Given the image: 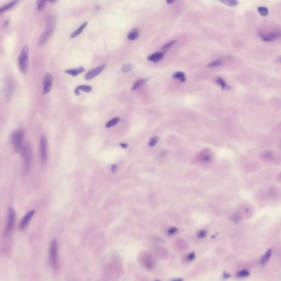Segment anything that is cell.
<instances>
[{
	"label": "cell",
	"instance_id": "obj_1",
	"mask_svg": "<svg viewBox=\"0 0 281 281\" xmlns=\"http://www.w3.org/2000/svg\"><path fill=\"white\" fill-rule=\"evenodd\" d=\"M11 142L14 150L20 156H22L26 147L24 142V132L22 129L18 128L12 132Z\"/></svg>",
	"mask_w": 281,
	"mask_h": 281
},
{
	"label": "cell",
	"instance_id": "obj_2",
	"mask_svg": "<svg viewBox=\"0 0 281 281\" xmlns=\"http://www.w3.org/2000/svg\"><path fill=\"white\" fill-rule=\"evenodd\" d=\"M29 47L25 46L23 47L19 56L18 57V66L20 72L23 74H26L28 72L29 65Z\"/></svg>",
	"mask_w": 281,
	"mask_h": 281
},
{
	"label": "cell",
	"instance_id": "obj_3",
	"mask_svg": "<svg viewBox=\"0 0 281 281\" xmlns=\"http://www.w3.org/2000/svg\"><path fill=\"white\" fill-rule=\"evenodd\" d=\"M23 159V172L25 174L29 172L30 170V167L31 166L32 163V159H33V153H32V148L31 145L29 143L26 144L25 149L24 152L22 156Z\"/></svg>",
	"mask_w": 281,
	"mask_h": 281
},
{
	"label": "cell",
	"instance_id": "obj_4",
	"mask_svg": "<svg viewBox=\"0 0 281 281\" xmlns=\"http://www.w3.org/2000/svg\"><path fill=\"white\" fill-rule=\"evenodd\" d=\"M39 154L41 162L45 164L47 160V141L45 135H42L40 139Z\"/></svg>",
	"mask_w": 281,
	"mask_h": 281
},
{
	"label": "cell",
	"instance_id": "obj_5",
	"mask_svg": "<svg viewBox=\"0 0 281 281\" xmlns=\"http://www.w3.org/2000/svg\"><path fill=\"white\" fill-rule=\"evenodd\" d=\"M50 259L52 267L56 269L58 263V245L55 239L51 243L50 247Z\"/></svg>",
	"mask_w": 281,
	"mask_h": 281
},
{
	"label": "cell",
	"instance_id": "obj_6",
	"mask_svg": "<svg viewBox=\"0 0 281 281\" xmlns=\"http://www.w3.org/2000/svg\"><path fill=\"white\" fill-rule=\"evenodd\" d=\"M15 221H16L15 212L13 209H10L9 210L7 225H6V229L5 231V234L6 236H9V234L11 233L14 227Z\"/></svg>",
	"mask_w": 281,
	"mask_h": 281
},
{
	"label": "cell",
	"instance_id": "obj_7",
	"mask_svg": "<svg viewBox=\"0 0 281 281\" xmlns=\"http://www.w3.org/2000/svg\"><path fill=\"white\" fill-rule=\"evenodd\" d=\"M106 67V64H102L90 70L85 75V79L86 80H91L94 79L103 72Z\"/></svg>",
	"mask_w": 281,
	"mask_h": 281
},
{
	"label": "cell",
	"instance_id": "obj_8",
	"mask_svg": "<svg viewBox=\"0 0 281 281\" xmlns=\"http://www.w3.org/2000/svg\"><path fill=\"white\" fill-rule=\"evenodd\" d=\"M14 85L13 83V80L9 77H7L6 79L5 85V96L6 100L9 101L11 99L13 92Z\"/></svg>",
	"mask_w": 281,
	"mask_h": 281
},
{
	"label": "cell",
	"instance_id": "obj_9",
	"mask_svg": "<svg viewBox=\"0 0 281 281\" xmlns=\"http://www.w3.org/2000/svg\"><path fill=\"white\" fill-rule=\"evenodd\" d=\"M53 78L50 73L46 74L44 79V94L50 92L53 86Z\"/></svg>",
	"mask_w": 281,
	"mask_h": 281
},
{
	"label": "cell",
	"instance_id": "obj_10",
	"mask_svg": "<svg viewBox=\"0 0 281 281\" xmlns=\"http://www.w3.org/2000/svg\"><path fill=\"white\" fill-rule=\"evenodd\" d=\"M262 40L264 42H271L276 40L279 39L281 37V33L278 31L270 33L266 35H262Z\"/></svg>",
	"mask_w": 281,
	"mask_h": 281
},
{
	"label": "cell",
	"instance_id": "obj_11",
	"mask_svg": "<svg viewBox=\"0 0 281 281\" xmlns=\"http://www.w3.org/2000/svg\"><path fill=\"white\" fill-rule=\"evenodd\" d=\"M34 214H35V211L31 210V211L28 212V213L23 217L19 224V228L21 230L25 229V227L28 225L29 223L30 222L31 218L33 216Z\"/></svg>",
	"mask_w": 281,
	"mask_h": 281
},
{
	"label": "cell",
	"instance_id": "obj_12",
	"mask_svg": "<svg viewBox=\"0 0 281 281\" xmlns=\"http://www.w3.org/2000/svg\"><path fill=\"white\" fill-rule=\"evenodd\" d=\"M164 56V52H156V53L148 56L147 57V59L149 61H152L154 63H157L158 61H160L163 58Z\"/></svg>",
	"mask_w": 281,
	"mask_h": 281
},
{
	"label": "cell",
	"instance_id": "obj_13",
	"mask_svg": "<svg viewBox=\"0 0 281 281\" xmlns=\"http://www.w3.org/2000/svg\"><path fill=\"white\" fill-rule=\"evenodd\" d=\"M85 68L83 67H80L76 68H74V69H70L66 70L65 71V72L68 74L72 75L74 77L77 76L79 74H81L82 72H85Z\"/></svg>",
	"mask_w": 281,
	"mask_h": 281
},
{
	"label": "cell",
	"instance_id": "obj_14",
	"mask_svg": "<svg viewBox=\"0 0 281 281\" xmlns=\"http://www.w3.org/2000/svg\"><path fill=\"white\" fill-rule=\"evenodd\" d=\"M19 0H12L10 2L6 4V5L3 6V7L0 8V14L3 13V12L9 11V9H12L14 7V6L18 3Z\"/></svg>",
	"mask_w": 281,
	"mask_h": 281
},
{
	"label": "cell",
	"instance_id": "obj_15",
	"mask_svg": "<svg viewBox=\"0 0 281 281\" xmlns=\"http://www.w3.org/2000/svg\"><path fill=\"white\" fill-rule=\"evenodd\" d=\"M215 81L216 84H218L223 90H225V91H228L231 90V87L230 86L228 85L227 84L225 81L223 79V78L220 77H217L215 79Z\"/></svg>",
	"mask_w": 281,
	"mask_h": 281
},
{
	"label": "cell",
	"instance_id": "obj_16",
	"mask_svg": "<svg viewBox=\"0 0 281 281\" xmlns=\"http://www.w3.org/2000/svg\"><path fill=\"white\" fill-rule=\"evenodd\" d=\"M54 27H55V24H54V21L52 19H50L48 20L47 24V28L45 31L48 34L49 36H51L52 33H53L54 30Z\"/></svg>",
	"mask_w": 281,
	"mask_h": 281
},
{
	"label": "cell",
	"instance_id": "obj_17",
	"mask_svg": "<svg viewBox=\"0 0 281 281\" xmlns=\"http://www.w3.org/2000/svg\"><path fill=\"white\" fill-rule=\"evenodd\" d=\"M88 24V23L85 22L84 23H83L82 25L79 28L78 30L75 31L74 33H72L71 35H70V38L72 39H73V38H75L77 36H79L83 32V31L84 30V29L86 27L87 25Z\"/></svg>",
	"mask_w": 281,
	"mask_h": 281
},
{
	"label": "cell",
	"instance_id": "obj_18",
	"mask_svg": "<svg viewBox=\"0 0 281 281\" xmlns=\"http://www.w3.org/2000/svg\"><path fill=\"white\" fill-rule=\"evenodd\" d=\"M50 36L48 35L46 31H45L44 32L41 36L40 37V40H39V45L40 46H42L44 45H45L47 42L48 40V39Z\"/></svg>",
	"mask_w": 281,
	"mask_h": 281
},
{
	"label": "cell",
	"instance_id": "obj_19",
	"mask_svg": "<svg viewBox=\"0 0 281 281\" xmlns=\"http://www.w3.org/2000/svg\"><path fill=\"white\" fill-rule=\"evenodd\" d=\"M139 36V32L137 29H134L131 31L128 35V38L130 41H134L136 40Z\"/></svg>",
	"mask_w": 281,
	"mask_h": 281
},
{
	"label": "cell",
	"instance_id": "obj_20",
	"mask_svg": "<svg viewBox=\"0 0 281 281\" xmlns=\"http://www.w3.org/2000/svg\"><path fill=\"white\" fill-rule=\"evenodd\" d=\"M173 76L174 79H177L179 81H181L182 83L185 82L186 80V76H185L184 73L182 72H175L173 74Z\"/></svg>",
	"mask_w": 281,
	"mask_h": 281
},
{
	"label": "cell",
	"instance_id": "obj_21",
	"mask_svg": "<svg viewBox=\"0 0 281 281\" xmlns=\"http://www.w3.org/2000/svg\"><path fill=\"white\" fill-rule=\"evenodd\" d=\"M220 2L225 4L230 7H234L238 5L239 2L238 0H218Z\"/></svg>",
	"mask_w": 281,
	"mask_h": 281
},
{
	"label": "cell",
	"instance_id": "obj_22",
	"mask_svg": "<svg viewBox=\"0 0 281 281\" xmlns=\"http://www.w3.org/2000/svg\"><path fill=\"white\" fill-rule=\"evenodd\" d=\"M147 80L148 79L145 78V79H140L136 81V83L134 84L133 86L132 87V90L135 91V90H136L137 89H139V87L141 86L142 85L145 84Z\"/></svg>",
	"mask_w": 281,
	"mask_h": 281
},
{
	"label": "cell",
	"instance_id": "obj_23",
	"mask_svg": "<svg viewBox=\"0 0 281 281\" xmlns=\"http://www.w3.org/2000/svg\"><path fill=\"white\" fill-rule=\"evenodd\" d=\"M120 119L118 117H115L113 119L110 120L107 123H106V127L107 128H110L113 126L117 125L118 123L119 122Z\"/></svg>",
	"mask_w": 281,
	"mask_h": 281
},
{
	"label": "cell",
	"instance_id": "obj_24",
	"mask_svg": "<svg viewBox=\"0 0 281 281\" xmlns=\"http://www.w3.org/2000/svg\"><path fill=\"white\" fill-rule=\"evenodd\" d=\"M177 42V40H174L172 41H170L169 42H167L164 45L162 46V50L164 51V52H167L168 50H170V48L173 46V45H175L176 42Z\"/></svg>",
	"mask_w": 281,
	"mask_h": 281
},
{
	"label": "cell",
	"instance_id": "obj_25",
	"mask_svg": "<svg viewBox=\"0 0 281 281\" xmlns=\"http://www.w3.org/2000/svg\"><path fill=\"white\" fill-rule=\"evenodd\" d=\"M271 254H272V251L271 249L267 251L264 255L262 257V260H261V264H265L269 260L271 256Z\"/></svg>",
	"mask_w": 281,
	"mask_h": 281
},
{
	"label": "cell",
	"instance_id": "obj_26",
	"mask_svg": "<svg viewBox=\"0 0 281 281\" xmlns=\"http://www.w3.org/2000/svg\"><path fill=\"white\" fill-rule=\"evenodd\" d=\"M47 1L46 0H38L37 4V9L39 11H42L45 9V6L46 5Z\"/></svg>",
	"mask_w": 281,
	"mask_h": 281
},
{
	"label": "cell",
	"instance_id": "obj_27",
	"mask_svg": "<svg viewBox=\"0 0 281 281\" xmlns=\"http://www.w3.org/2000/svg\"><path fill=\"white\" fill-rule=\"evenodd\" d=\"M258 11L259 12L260 14L263 17H266L269 14V10L267 8L265 7H262V6L259 7L258 8Z\"/></svg>",
	"mask_w": 281,
	"mask_h": 281
},
{
	"label": "cell",
	"instance_id": "obj_28",
	"mask_svg": "<svg viewBox=\"0 0 281 281\" xmlns=\"http://www.w3.org/2000/svg\"><path fill=\"white\" fill-rule=\"evenodd\" d=\"M134 67L133 65L131 64H127L124 65L121 69V72L123 73H127V72H131V70L134 69Z\"/></svg>",
	"mask_w": 281,
	"mask_h": 281
},
{
	"label": "cell",
	"instance_id": "obj_29",
	"mask_svg": "<svg viewBox=\"0 0 281 281\" xmlns=\"http://www.w3.org/2000/svg\"><path fill=\"white\" fill-rule=\"evenodd\" d=\"M78 89L80 91L81 90L82 91H84L85 92H90L92 91V87L89 86V85H80L77 87Z\"/></svg>",
	"mask_w": 281,
	"mask_h": 281
},
{
	"label": "cell",
	"instance_id": "obj_30",
	"mask_svg": "<svg viewBox=\"0 0 281 281\" xmlns=\"http://www.w3.org/2000/svg\"><path fill=\"white\" fill-rule=\"evenodd\" d=\"M223 65L222 61H221L219 59H217L214 61H212L207 65V67L208 68H215V67H219Z\"/></svg>",
	"mask_w": 281,
	"mask_h": 281
},
{
	"label": "cell",
	"instance_id": "obj_31",
	"mask_svg": "<svg viewBox=\"0 0 281 281\" xmlns=\"http://www.w3.org/2000/svg\"><path fill=\"white\" fill-rule=\"evenodd\" d=\"M249 275H250V273L248 270H242L238 272L237 276L238 277H248V276H249Z\"/></svg>",
	"mask_w": 281,
	"mask_h": 281
},
{
	"label": "cell",
	"instance_id": "obj_32",
	"mask_svg": "<svg viewBox=\"0 0 281 281\" xmlns=\"http://www.w3.org/2000/svg\"><path fill=\"white\" fill-rule=\"evenodd\" d=\"M159 139V137L155 136L151 138L148 143L149 146L152 147H154L157 143V142H158Z\"/></svg>",
	"mask_w": 281,
	"mask_h": 281
},
{
	"label": "cell",
	"instance_id": "obj_33",
	"mask_svg": "<svg viewBox=\"0 0 281 281\" xmlns=\"http://www.w3.org/2000/svg\"><path fill=\"white\" fill-rule=\"evenodd\" d=\"M206 235V232L205 230H200L198 232L197 234L198 237L199 238H204Z\"/></svg>",
	"mask_w": 281,
	"mask_h": 281
},
{
	"label": "cell",
	"instance_id": "obj_34",
	"mask_svg": "<svg viewBox=\"0 0 281 281\" xmlns=\"http://www.w3.org/2000/svg\"><path fill=\"white\" fill-rule=\"evenodd\" d=\"M211 156L210 155H205V156H203V157H202L201 158V160L202 162H204V163H208V162H210L211 160Z\"/></svg>",
	"mask_w": 281,
	"mask_h": 281
},
{
	"label": "cell",
	"instance_id": "obj_35",
	"mask_svg": "<svg viewBox=\"0 0 281 281\" xmlns=\"http://www.w3.org/2000/svg\"><path fill=\"white\" fill-rule=\"evenodd\" d=\"M262 156L264 158L266 159H269L271 158L272 156V153L270 152V151H266V152H265L264 153H262Z\"/></svg>",
	"mask_w": 281,
	"mask_h": 281
},
{
	"label": "cell",
	"instance_id": "obj_36",
	"mask_svg": "<svg viewBox=\"0 0 281 281\" xmlns=\"http://www.w3.org/2000/svg\"><path fill=\"white\" fill-rule=\"evenodd\" d=\"M195 258V254L194 252H192L189 254L187 256V260L188 262H192L193 261Z\"/></svg>",
	"mask_w": 281,
	"mask_h": 281
},
{
	"label": "cell",
	"instance_id": "obj_37",
	"mask_svg": "<svg viewBox=\"0 0 281 281\" xmlns=\"http://www.w3.org/2000/svg\"><path fill=\"white\" fill-rule=\"evenodd\" d=\"M177 228L176 227H171L168 230V234L170 235H173L174 234H176L177 232Z\"/></svg>",
	"mask_w": 281,
	"mask_h": 281
},
{
	"label": "cell",
	"instance_id": "obj_38",
	"mask_svg": "<svg viewBox=\"0 0 281 281\" xmlns=\"http://www.w3.org/2000/svg\"><path fill=\"white\" fill-rule=\"evenodd\" d=\"M120 145L123 148H127L128 147V145L126 144V143H120Z\"/></svg>",
	"mask_w": 281,
	"mask_h": 281
},
{
	"label": "cell",
	"instance_id": "obj_39",
	"mask_svg": "<svg viewBox=\"0 0 281 281\" xmlns=\"http://www.w3.org/2000/svg\"><path fill=\"white\" fill-rule=\"evenodd\" d=\"M74 93L76 95H79L80 94V90L78 89L77 87L75 88V90H74Z\"/></svg>",
	"mask_w": 281,
	"mask_h": 281
},
{
	"label": "cell",
	"instance_id": "obj_40",
	"mask_svg": "<svg viewBox=\"0 0 281 281\" xmlns=\"http://www.w3.org/2000/svg\"><path fill=\"white\" fill-rule=\"evenodd\" d=\"M117 167L116 165H113L112 167H111V171L113 172H115L116 170H117Z\"/></svg>",
	"mask_w": 281,
	"mask_h": 281
},
{
	"label": "cell",
	"instance_id": "obj_41",
	"mask_svg": "<svg viewBox=\"0 0 281 281\" xmlns=\"http://www.w3.org/2000/svg\"><path fill=\"white\" fill-rule=\"evenodd\" d=\"M175 0H166V2L167 4H171L174 2Z\"/></svg>",
	"mask_w": 281,
	"mask_h": 281
},
{
	"label": "cell",
	"instance_id": "obj_42",
	"mask_svg": "<svg viewBox=\"0 0 281 281\" xmlns=\"http://www.w3.org/2000/svg\"><path fill=\"white\" fill-rule=\"evenodd\" d=\"M46 1H50V2H56V1H58V0H46Z\"/></svg>",
	"mask_w": 281,
	"mask_h": 281
}]
</instances>
